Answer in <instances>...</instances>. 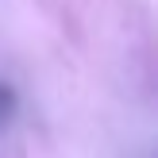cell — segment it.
<instances>
[{
	"label": "cell",
	"instance_id": "obj_1",
	"mask_svg": "<svg viewBox=\"0 0 158 158\" xmlns=\"http://www.w3.org/2000/svg\"><path fill=\"white\" fill-rule=\"evenodd\" d=\"M8 112H12V93L0 85V120H8Z\"/></svg>",
	"mask_w": 158,
	"mask_h": 158
}]
</instances>
